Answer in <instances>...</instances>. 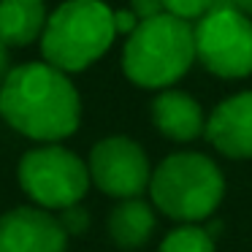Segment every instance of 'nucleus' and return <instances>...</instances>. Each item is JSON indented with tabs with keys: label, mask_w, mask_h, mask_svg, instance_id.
<instances>
[{
	"label": "nucleus",
	"mask_w": 252,
	"mask_h": 252,
	"mask_svg": "<svg viewBox=\"0 0 252 252\" xmlns=\"http://www.w3.org/2000/svg\"><path fill=\"white\" fill-rule=\"evenodd\" d=\"M158 252H214V239L201 225H179L160 241Z\"/></svg>",
	"instance_id": "13"
},
{
	"label": "nucleus",
	"mask_w": 252,
	"mask_h": 252,
	"mask_svg": "<svg viewBox=\"0 0 252 252\" xmlns=\"http://www.w3.org/2000/svg\"><path fill=\"white\" fill-rule=\"evenodd\" d=\"M214 8H236L252 19V0H214Z\"/></svg>",
	"instance_id": "18"
},
{
	"label": "nucleus",
	"mask_w": 252,
	"mask_h": 252,
	"mask_svg": "<svg viewBox=\"0 0 252 252\" xmlns=\"http://www.w3.org/2000/svg\"><path fill=\"white\" fill-rule=\"evenodd\" d=\"M155 212L141 198H127L120 201L109 214V233L122 250H136L147 244L155 230Z\"/></svg>",
	"instance_id": "12"
},
{
	"label": "nucleus",
	"mask_w": 252,
	"mask_h": 252,
	"mask_svg": "<svg viewBox=\"0 0 252 252\" xmlns=\"http://www.w3.org/2000/svg\"><path fill=\"white\" fill-rule=\"evenodd\" d=\"M44 0H0V41L6 46H28L46 28Z\"/></svg>",
	"instance_id": "11"
},
{
	"label": "nucleus",
	"mask_w": 252,
	"mask_h": 252,
	"mask_svg": "<svg viewBox=\"0 0 252 252\" xmlns=\"http://www.w3.org/2000/svg\"><path fill=\"white\" fill-rule=\"evenodd\" d=\"M87 222H90V217H87V212H84L79 203H76V206L63 209L60 225H63V230H65V233H82V230L87 228Z\"/></svg>",
	"instance_id": "15"
},
{
	"label": "nucleus",
	"mask_w": 252,
	"mask_h": 252,
	"mask_svg": "<svg viewBox=\"0 0 252 252\" xmlns=\"http://www.w3.org/2000/svg\"><path fill=\"white\" fill-rule=\"evenodd\" d=\"M114 11L100 0H68L46 19L41 52L52 68L76 73L93 65L114 44Z\"/></svg>",
	"instance_id": "4"
},
{
	"label": "nucleus",
	"mask_w": 252,
	"mask_h": 252,
	"mask_svg": "<svg viewBox=\"0 0 252 252\" xmlns=\"http://www.w3.org/2000/svg\"><path fill=\"white\" fill-rule=\"evenodd\" d=\"M136 28H138V19H136V14H133L130 8H127V11H114V30L117 33L130 35Z\"/></svg>",
	"instance_id": "17"
},
{
	"label": "nucleus",
	"mask_w": 252,
	"mask_h": 252,
	"mask_svg": "<svg viewBox=\"0 0 252 252\" xmlns=\"http://www.w3.org/2000/svg\"><path fill=\"white\" fill-rule=\"evenodd\" d=\"M195 60L220 79L252 73V19L236 8H212L192 28Z\"/></svg>",
	"instance_id": "5"
},
{
	"label": "nucleus",
	"mask_w": 252,
	"mask_h": 252,
	"mask_svg": "<svg viewBox=\"0 0 252 252\" xmlns=\"http://www.w3.org/2000/svg\"><path fill=\"white\" fill-rule=\"evenodd\" d=\"M203 136L230 160L252 158V90L236 93L212 109Z\"/></svg>",
	"instance_id": "9"
},
{
	"label": "nucleus",
	"mask_w": 252,
	"mask_h": 252,
	"mask_svg": "<svg viewBox=\"0 0 252 252\" xmlns=\"http://www.w3.org/2000/svg\"><path fill=\"white\" fill-rule=\"evenodd\" d=\"M68 233L44 209H14L0 217V252H65Z\"/></svg>",
	"instance_id": "8"
},
{
	"label": "nucleus",
	"mask_w": 252,
	"mask_h": 252,
	"mask_svg": "<svg viewBox=\"0 0 252 252\" xmlns=\"http://www.w3.org/2000/svg\"><path fill=\"white\" fill-rule=\"evenodd\" d=\"M0 117L35 141H60L76 133L82 100L68 73L49 63H28L0 84Z\"/></svg>",
	"instance_id": "1"
},
{
	"label": "nucleus",
	"mask_w": 252,
	"mask_h": 252,
	"mask_svg": "<svg viewBox=\"0 0 252 252\" xmlns=\"http://www.w3.org/2000/svg\"><path fill=\"white\" fill-rule=\"evenodd\" d=\"M149 195L165 217L185 225L209 220L225 198V176L201 152H174L152 171Z\"/></svg>",
	"instance_id": "3"
},
{
	"label": "nucleus",
	"mask_w": 252,
	"mask_h": 252,
	"mask_svg": "<svg viewBox=\"0 0 252 252\" xmlns=\"http://www.w3.org/2000/svg\"><path fill=\"white\" fill-rule=\"evenodd\" d=\"M130 11L136 14L138 22H144V19L165 14V8H163V0H130Z\"/></svg>",
	"instance_id": "16"
},
{
	"label": "nucleus",
	"mask_w": 252,
	"mask_h": 252,
	"mask_svg": "<svg viewBox=\"0 0 252 252\" xmlns=\"http://www.w3.org/2000/svg\"><path fill=\"white\" fill-rule=\"evenodd\" d=\"M90 179L106 192L120 201L138 198L149 187L152 168L141 144L127 136H109L98 141L90 155Z\"/></svg>",
	"instance_id": "7"
},
{
	"label": "nucleus",
	"mask_w": 252,
	"mask_h": 252,
	"mask_svg": "<svg viewBox=\"0 0 252 252\" xmlns=\"http://www.w3.org/2000/svg\"><path fill=\"white\" fill-rule=\"evenodd\" d=\"M152 122L171 141H195L206 130V114L192 95L182 90H163L152 100Z\"/></svg>",
	"instance_id": "10"
},
{
	"label": "nucleus",
	"mask_w": 252,
	"mask_h": 252,
	"mask_svg": "<svg viewBox=\"0 0 252 252\" xmlns=\"http://www.w3.org/2000/svg\"><path fill=\"white\" fill-rule=\"evenodd\" d=\"M165 14L182 19V22H198L214 8V0H163Z\"/></svg>",
	"instance_id": "14"
},
{
	"label": "nucleus",
	"mask_w": 252,
	"mask_h": 252,
	"mask_svg": "<svg viewBox=\"0 0 252 252\" xmlns=\"http://www.w3.org/2000/svg\"><path fill=\"white\" fill-rule=\"evenodd\" d=\"M19 185L44 209H68L84 198L90 171L71 149L41 147L19 160Z\"/></svg>",
	"instance_id": "6"
},
{
	"label": "nucleus",
	"mask_w": 252,
	"mask_h": 252,
	"mask_svg": "<svg viewBox=\"0 0 252 252\" xmlns=\"http://www.w3.org/2000/svg\"><path fill=\"white\" fill-rule=\"evenodd\" d=\"M195 63L192 25L160 14L144 19L127 35L122 52V71L133 84L147 90H168Z\"/></svg>",
	"instance_id": "2"
},
{
	"label": "nucleus",
	"mask_w": 252,
	"mask_h": 252,
	"mask_svg": "<svg viewBox=\"0 0 252 252\" xmlns=\"http://www.w3.org/2000/svg\"><path fill=\"white\" fill-rule=\"evenodd\" d=\"M6 76H8V52H6V44L0 41V84H3Z\"/></svg>",
	"instance_id": "19"
}]
</instances>
